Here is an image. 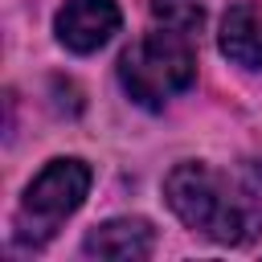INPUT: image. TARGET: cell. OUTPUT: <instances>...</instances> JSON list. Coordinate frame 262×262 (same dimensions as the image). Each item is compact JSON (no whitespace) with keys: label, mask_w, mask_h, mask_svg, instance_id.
Returning <instances> with one entry per match:
<instances>
[{"label":"cell","mask_w":262,"mask_h":262,"mask_svg":"<svg viewBox=\"0 0 262 262\" xmlns=\"http://www.w3.org/2000/svg\"><path fill=\"white\" fill-rule=\"evenodd\" d=\"M172 213L209 242L246 246L262 233V201L242 180L209 164H176L164 180Z\"/></svg>","instance_id":"cell-1"},{"label":"cell","mask_w":262,"mask_h":262,"mask_svg":"<svg viewBox=\"0 0 262 262\" xmlns=\"http://www.w3.org/2000/svg\"><path fill=\"white\" fill-rule=\"evenodd\" d=\"M119 82H123V90L139 106H147V111L164 106L168 98H176L180 90H188L196 82L192 33L151 25V33H143L135 45L123 49V57H119Z\"/></svg>","instance_id":"cell-2"},{"label":"cell","mask_w":262,"mask_h":262,"mask_svg":"<svg viewBox=\"0 0 262 262\" xmlns=\"http://www.w3.org/2000/svg\"><path fill=\"white\" fill-rule=\"evenodd\" d=\"M86 188H90V168L82 160L74 156L49 160L25 188V201L16 209V242L33 250L45 246L57 233V225L78 213V205L86 201Z\"/></svg>","instance_id":"cell-3"},{"label":"cell","mask_w":262,"mask_h":262,"mask_svg":"<svg viewBox=\"0 0 262 262\" xmlns=\"http://www.w3.org/2000/svg\"><path fill=\"white\" fill-rule=\"evenodd\" d=\"M53 29L70 53H94L119 33V4L115 0H66L57 8Z\"/></svg>","instance_id":"cell-4"},{"label":"cell","mask_w":262,"mask_h":262,"mask_svg":"<svg viewBox=\"0 0 262 262\" xmlns=\"http://www.w3.org/2000/svg\"><path fill=\"white\" fill-rule=\"evenodd\" d=\"M151 246H156V237L143 217H115V221L90 229L82 242V250L90 258H115V262H139L151 254Z\"/></svg>","instance_id":"cell-5"},{"label":"cell","mask_w":262,"mask_h":262,"mask_svg":"<svg viewBox=\"0 0 262 262\" xmlns=\"http://www.w3.org/2000/svg\"><path fill=\"white\" fill-rule=\"evenodd\" d=\"M221 53L246 70H262V12L254 4H233L221 16Z\"/></svg>","instance_id":"cell-6"},{"label":"cell","mask_w":262,"mask_h":262,"mask_svg":"<svg viewBox=\"0 0 262 262\" xmlns=\"http://www.w3.org/2000/svg\"><path fill=\"white\" fill-rule=\"evenodd\" d=\"M205 20V8L196 0H151V25L164 29H180V33H196Z\"/></svg>","instance_id":"cell-7"}]
</instances>
